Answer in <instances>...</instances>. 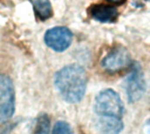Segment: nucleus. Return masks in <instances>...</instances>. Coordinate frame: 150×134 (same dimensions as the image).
I'll return each mask as SVG.
<instances>
[{"instance_id":"1","label":"nucleus","mask_w":150,"mask_h":134,"mask_svg":"<svg viewBox=\"0 0 150 134\" xmlns=\"http://www.w3.org/2000/svg\"><path fill=\"white\" fill-rule=\"evenodd\" d=\"M98 116L96 126L100 134H120L124 130V104L119 94L112 89L100 91L94 103Z\"/></svg>"},{"instance_id":"2","label":"nucleus","mask_w":150,"mask_h":134,"mask_svg":"<svg viewBox=\"0 0 150 134\" xmlns=\"http://www.w3.org/2000/svg\"><path fill=\"white\" fill-rule=\"evenodd\" d=\"M88 77L85 69L76 64L60 69L54 76V85L64 101L79 103L84 97Z\"/></svg>"},{"instance_id":"3","label":"nucleus","mask_w":150,"mask_h":134,"mask_svg":"<svg viewBox=\"0 0 150 134\" xmlns=\"http://www.w3.org/2000/svg\"><path fill=\"white\" fill-rule=\"evenodd\" d=\"M15 112V91L9 76L0 74V123L10 120Z\"/></svg>"},{"instance_id":"4","label":"nucleus","mask_w":150,"mask_h":134,"mask_svg":"<svg viewBox=\"0 0 150 134\" xmlns=\"http://www.w3.org/2000/svg\"><path fill=\"white\" fill-rule=\"evenodd\" d=\"M125 84L129 103L139 101L144 95L146 90L144 75L141 67L137 63L133 66L130 74L126 79Z\"/></svg>"},{"instance_id":"5","label":"nucleus","mask_w":150,"mask_h":134,"mask_svg":"<svg viewBox=\"0 0 150 134\" xmlns=\"http://www.w3.org/2000/svg\"><path fill=\"white\" fill-rule=\"evenodd\" d=\"M131 63V55L128 51L123 47H114L103 59L101 65L108 73H118Z\"/></svg>"},{"instance_id":"6","label":"nucleus","mask_w":150,"mask_h":134,"mask_svg":"<svg viewBox=\"0 0 150 134\" xmlns=\"http://www.w3.org/2000/svg\"><path fill=\"white\" fill-rule=\"evenodd\" d=\"M72 32L63 26H57L49 29L44 37L46 44L56 52H63L72 42Z\"/></svg>"},{"instance_id":"7","label":"nucleus","mask_w":150,"mask_h":134,"mask_svg":"<svg viewBox=\"0 0 150 134\" xmlns=\"http://www.w3.org/2000/svg\"><path fill=\"white\" fill-rule=\"evenodd\" d=\"M90 13L94 19L101 23H113L119 16L117 9L107 4H95L91 7Z\"/></svg>"},{"instance_id":"8","label":"nucleus","mask_w":150,"mask_h":134,"mask_svg":"<svg viewBox=\"0 0 150 134\" xmlns=\"http://www.w3.org/2000/svg\"><path fill=\"white\" fill-rule=\"evenodd\" d=\"M33 5L36 16L41 19L46 20L53 14V10L49 0H31Z\"/></svg>"},{"instance_id":"9","label":"nucleus","mask_w":150,"mask_h":134,"mask_svg":"<svg viewBox=\"0 0 150 134\" xmlns=\"http://www.w3.org/2000/svg\"><path fill=\"white\" fill-rule=\"evenodd\" d=\"M34 134H50V118L47 114L42 113L37 118Z\"/></svg>"},{"instance_id":"10","label":"nucleus","mask_w":150,"mask_h":134,"mask_svg":"<svg viewBox=\"0 0 150 134\" xmlns=\"http://www.w3.org/2000/svg\"><path fill=\"white\" fill-rule=\"evenodd\" d=\"M52 134H75L70 125L66 121H57L54 126Z\"/></svg>"},{"instance_id":"11","label":"nucleus","mask_w":150,"mask_h":134,"mask_svg":"<svg viewBox=\"0 0 150 134\" xmlns=\"http://www.w3.org/2000/svg\"><path fill=\"white\" fill-rule=\"evenodd\" d=\"M144 129L147 134H150V118L146 121L145 125H144Z\"/></svg>"},{"instance_id":"12","label":"nucleus","mask_w":150,"mask_h":134,"mask_svg":"<svg viewBox=\"0 0 150 134\" xmlns=\"http://www.w3.org/2000/svg\"><path fill=\"white\" fill-rule=\"evenodd\" d=\"M109 2L111 3H114V4H123L126 0H108Z\"/></svg>"}]
</instances>
